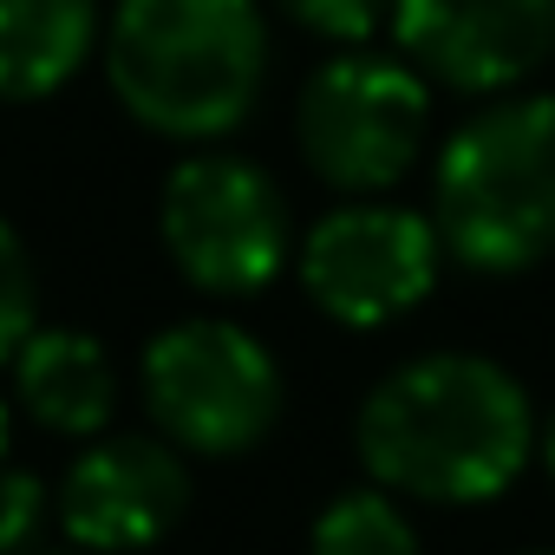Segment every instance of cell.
I'll list each match as a JSON object with an SVG mask.
<instances>
[{"label": "cell", "mask_w": 555, "mask_h": 555, "mask_svg": "<svg viewBox=\"0 0 555 555\" xmlns=\"http://www.w3.org/2000/svg\"><path fill=\"white\" fill-rule=\"evenodd\" d=\"M535 457H542V470H548V483H555V412L535 425Z\"/></svg>", "instance_id": "2e32d148"}, {"label": "cell", "mask_w": 555, "mask_h": 555, "mask_svg": "<svg viewBox=\"0 0 555 555\" xmlns=\"http://www.w3.org/2000/svg\"><path fill=\"white\" fill-rule=\"evenodd\" d=\"M274 8H282V21H295L301 34H314L334 53L373 47L392 27V0H274Z\"/></svg>", "instance_id": "4fadbf2b"}, {"label": "cell", "mask_w": 555, "mask_h": 555, "mask_svg": "<svg viewBox=\"0 0 555 555\" xmlns=\"http://www.w3.org/2000/svg\"><path fill=\"white\" fill-rule=\"evenodd\" d=\"M392 53L457 99L522 92L555 53V0H392Z\"/></svg>", "instance_id": "ba28073f"}, {"label": "cell", "mask_w": 555, "mask_h": 555, "mask_svg": "<svg viewBox=\"0 0 555 555\" xmlns=\"http://www.w3.org/2000/svg\"><path fill=\"white\" fill-rule=\"evenodd\" d=\"M99 53V0H0V105L66 92Z\"/></svg>", "instance_id": "8fae6325"}, {"label": "cell", "mask_w": 555, "mask_h": 555, "mask_svg": "<svg viewBox=\"0 0 555 555\" xmlns=\"http://www.w3.org/2000/svg\"><path fill=\"white\" fill-rule=\"evenodd\" d=\"M431 229L464 274H529L555 255V92L483 99L431 164Z\"/></svg>", "instance_id": "3957f363"}, {"label": "cell", "mask_w": 555, "mask_h": 555, "mask_svg": "<svg viewBox=\"0 0 555 555\" xmlns=\"http://www.w3.org/2000/svg\"><path fill=\"white\" fill-rule=\"evenodd\" d=\"M431 138V86L379 47L334 53L308 73L295 99V144L301 164L340 196H386L399 190Z\"/></svg>", "instance_id": "8992f818"}, {"label": "cell", "mask_w": 555, "mask_h": 555, "mask_svg": "<svg viewBox=\"0 0 555 555\" xmlns=\"http://www.w3.org/2000/svg\"><path fill=\"white\" fill-rule=\"evenodd\" d=\"M138 399L164 444L183 457H242L282 418V360H274L242 321L190 314L144 340L138 353Z\"/></svg>", "instance_id": "277c9868"}, {"label": "cell", "mask_w": 555, "mask_h": 555, "mask_svg": "<svg viewBox=\"0 0 555 555\" xmlns=\"http://www.w3.org/2000/svg\"><path fill=\"white\" fill-rule=\"evenodd\" d=\"M190 509V464L177 444L125 431L86 438V451L60 470L53 516L66 548L79 555H138L164 542Z\"/></svg>", "instance_id": "9c48e42d"}, {"label": "cell", "mask_w": 555, "mask_h": 555, "mask_svg": "<svg viewBox=\"0 0 555 555\" xmlns=\"http://www.w3.org/2000/svg\"><path fill=\"white\" fill-rule=\"evenodd\" d=\"M34 327H40V274H34L21 229L0 216V366L27 347Z\"/></svg>", "instance_id": "5bb4252c"}, {"label": "cell", "mask_w": 555, "mask_h": 555, "mask_svg": "<svg viewBox=\"0 0 555 555\" xmlns=\"http://www.w3.org/2000/svg\"><path fill=\"white\" fill-rule=\"evenodd\" d=\"M353 451L399 503H490L535 457V405L490 353H418L360 399Z\"/></svg>", "instance_id": "6da1fadb"}, {"label": "cell", "mask_w": 555, "mask_h": 555, "mask_svg": "<svg viewBox=\"0 0 555 555\" xmlns=\"http://www.w3.org/2000/svg\"><path fill=\"white\" fill-rule=\"evenodd\" d=\"M14 405L60 438H105L118 412V366L99 334L86 327H34L27 347L8 360Z\"/></svg>", "instance_id": "30bf717a"}, {"label": "cell", "mask_w": 555, "mask_h": 555, "mask_svg": "<svg viewBox=\"0 0 555 555\" xmlns=\"http://www.w3.org/2000/svg\"><path fill=\"white\" fill-rule=\"evenodd\" d=\"M529 555H555V548H529Z\"/></svg>", "instance_id": "d6986e66"}, {"label": "cell", "mask_w": 555, "mask_h": 555, "mask_svg": "<svg viewBox=\"0 0 555 555\" xmlns=\"http://www.w3.org/2000/svg\"><path fill=\"white\" fill-rule=\"evenodd\" d=\"M53 522V490L27 464H0V555H27L40 548Z\"/></svg>", "instance_id": "9a60e30c"}, {"label": "cell", "mask_w": 555, "mask_h": 555, "mask_svg": "<svg viewBox=\"0 0 555 555\" xmlns=\"http://www.w3.org/2000/svg\"><path fill=\"white\" fill-rule=\"evenodd\" d=\"M8 451H14V405L0 399V464H8Z\"/></svg>", "instance_id": "e0dca14e"}, {"label": "cell", "mask_w": 555, "mask_h": 555, "mask_svg": "<svg viewBox=\"0 0 555 555\" xmlns=\"http://www.w3.org/2000/svg\"><path fill=\"white\" fill-rule=\"evenodd\" d=\"M295 274L308 301L347 327L379 334L431 301L444 274V242L425 209L392 196H340L295 235Z\"/></svg>", "instance_id": "52a82bcc"}, {"label": "cell", "mask_w": 555, "mask_h": 555, "mask_svg": "<svg viewBox=\"0 0 555 555\" xmlns=\"http://www.w3.org/2000/svg\"><path fill=\"white\" fill-rule=\"evenodd\" d=\"M157 242L196 295L248 301L295 261V216L255 157L203 144L183 151L157 190Z\"/></svg>", "instance_id": "5b68a950"}, {"label": "cell", "mask_w": 555, "mask_h": 555, "mask_svg": "<svg viewBox=\"0 0 555 555\" xmlns=\"http://www.w3.org/2000/svg\"><path fill=\"white\" fill-rule=\"evenodd\" d=\"M99 47L125 118L177 151L235 138L268 79L261 0H118Z\"/></svg>", "instance_id": "7a4b0ae2"}, {"label": "cell", "mask_w": 555, "mask_h": 555, "mask_svg": "<svg viewBox=\"0 0 555 555\" xmlns=\"http://www.w3.org/2000/svg\"><path fill=\"white\" fill-rule=\"evenodd\" d=\"M308 555H425V542H418L412 509H405L392 490L353 483V490H340V496L314 516Z\"/></svg>", "instance_id": "7c38bea8"}, {"label": "cell", "mask_w": 555, "mask_h": 555, "mask_svg": "<svg viewBox=\"0 0 555 555\" xmlns=\"http://www.w3.org/2000/svg\"><path fill=\"white\" fill-rule=\"evenodd\" d=\"M27 555H79V548H47V542H40V548H27Z\"/></svg>", "instance_id": "ac0fdd59"}]
</instances>
